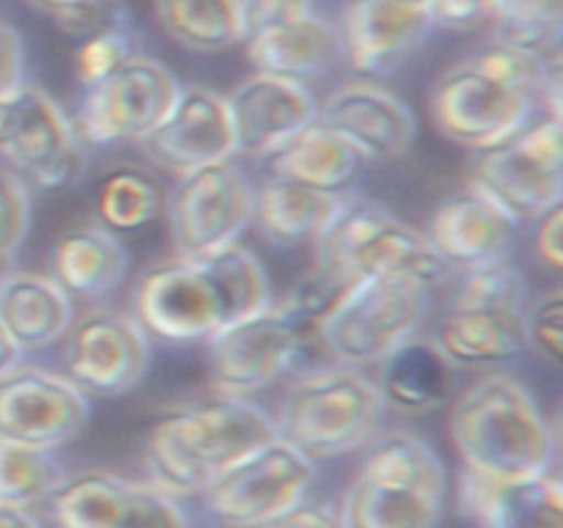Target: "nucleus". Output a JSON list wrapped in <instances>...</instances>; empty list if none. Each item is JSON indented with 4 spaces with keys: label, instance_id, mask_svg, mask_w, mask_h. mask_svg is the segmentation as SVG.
Segmentation results:
<instances>
[{
    "label": "nucleus",
    "instance_id": "34",
    "mask_svg": "<svg viewBox=\"0 0 563 528\" xmlns=\"http://www.w3.org/2000/svg\"><path fill=\"white\" fill-rule=\"evenodd\" d=\"M563 0H498L495 42L539 61H561Z\"/></svg>",
    "mask_w": 563,
    "mask_h": 528
},
{
    "label": "nucleus",
    "instance_id": "4",
    "mask_svg": "<svg viewBox=\"0 0 563 528\" xmlns=\"http://www.w3.org/2000/svg\"><path fill=\"white\" fill-rule=\"evenodd\" d=\"M449 429L465 471L476 476H537L555 462L553 427L509 374H484L467 385L454 402Z\"/></svg>",
    "mask_w": 563,
    "mask_h": 528
},
{
    "label": "nucleus",
    "instance_id": "46",
    "mask_svg": "<svg viewBox=\"0 0 563 528\" xmlns=\"http://www.w3.org/2000/svg\"><path fill=\"white\" fill-rule=\"evenodd\" d=\"M27 3L55 20V16H60V14H69V11H82V9H93V6L119 3V0H27Z\"/></svg>",
    "mask_w": 563,
    "mask_h": 528
},
{
    "label": "nucleus",
    "instance_id": "1",
    "mask_svg": "<svg viewBox=\"0 0 563 528\" xmlns=\"http://www.w3.org/2000/svg\"><path fill=\"white\" fill-rule=\"evenodd\" d=\"M273 302L262 262L240 242L207 256H174L141 278L135 319L163 341H209Z\"/></svg>",
    "mask_w": 563,
    "mask_h": 528
},
{
    "label": "nucleus",
    "instance_id": "6",
    "mask_svg": "<svg viewBox=\"0 0 563 528\" xmlns=\"http://www.w3.org/2000/svg\"><path fill=\"white\" fill-rule=\"evenodd\" d=\"M313 245L317 273L339 286L361 278H401L432 289L449 273L427 234L368 198H344Z\"/></svg>",
    "mask_w": 563,
    "mask_h": 528
},
{
    "label": "nucleus",
    "instance_id": "48",
    "mask_svg": "<svg viewBox=\"0 0 563 528\" xmlns=\"http://www.w3.org/2000/svg\"><path fill=\"white\" fill-rule=\"evenodd\" d=\"M20 355L22 352L16 350L14 341H11L9 336H5V330L0 328V374H5L9 369H14L16 363H20Z\"/></svg>",
    "mask_w": 563,
    "mask_h": 528
},
{
    "label": "nucleus",
    "instance_id": "11",
    "mask_svg": "<svg viewBox=\"0 0 563 528\" xmlns=\"http://www.w3.org/2000/svg\"><path fill=\"white\" fill-rule=\"evenodd\" d=\"M253 204L256 190L231 160L179 176L163 215L174 253L196 258L234 245L253 220Z\"/></svg>",
    "mask_w": 563,
    "mask_h": 528
},
{
    "label": "nucleus",
    "instance_id": "49",
    "mask_svg": "<svg viewBox=\"0 0 563 528\" xmlns=\"http://www.w3.org/2000/svg\"><path fill=\"white\" fill-rule=\"evenodd\" d=\"M390 3L407 6V9H416V11H423V14H427V6H429V0H390Z\"/></svg>",
    "mask_w": 563,
    "mask_h": 528
},
{
    "label": "nucleus",
    "instance_id": "20",
    "mask_svg": "<svg viewBox=\"0 0 563 528\" xmlns=\"http://www.w3.org/2000/svg\"><path fill=\"white\" fill-rule=\"evenodd\" d=\"M242 44L256 72L300 82V86L306 80L328 75L344 61L341 31L319 20L313 11L262 25Z\"/></svg>",
    "mask_w": 563,
    "mask_h": 528
},
{
    "label": "nucleus",
    "instance_id": "38",
    "mask_svg": "<svg viewBox=\"0 0 563 528\" xmlns=\"http://www.w3.org/2000/svg\"><path fill=\"white\" fill-rule=\"evenodd\" d=\"M526 350L537 352L544 363L559 369L563 363V295L550 289L531 300L522 311Z\"/></svg>",
    "mask_w": 563,
    "mask_h": 528
},
{
    "label": "nucleus",
    "instance_id": "30",
    "mask_svg": "<svg viewBox=\"0 0 563 528\" xmlns=\"http://www.w3.org/2000/svg\"><path fill=\"white\" fill-rule=\"evenodd\" d=\"M355 479L372 484H405L423 493L445 495V468L438 451L405 429L374 435L366 443Z\"/></svg>",
    "mask_w": 563,
    "mask_h": 528
},
{
    "label": "nucleus",
    "instance_id": "45",
    "mask_svg": "<svg viewBox=\"0 0 563 528\" xmlns=\"http://www.w3.org/2000/svg\"><path fill=\"white\" fill-rule=\"evenodd\" d=\"M537 256L548 267H563V207H553L539 218L537 226Z\"/></svg>",
    "mask_w": 563,
    "mask_h": 528
},
{
    "label": "nucleus",
    "instance_id": "26",
    "mask_svg": "<svg viewBox=\"0 0 563 528\" xmlns=\"http://www.w3.org/2000/svg\"><path fill=\"white\" fill-rule=\"evenodd\" d=\"M346 196L313 190L289 179H273L256 193L253 223L275 245L295 248L317 242L322 231L333 223Z\"/></svg>",
    "mask_w": 563,
    "mask_h": 528
},
{
    "label": "nucleus",
    "instance_id": "39",
    "mask_svg": "<svg viewBox=\"0 0 563 528\" xmlns=\"http://www.w3.org/2000/svg\"><path fill=\"white\" fill-rule=\"evenodd\" d=\"M31 226V193L22 176L0 168V270L9 267L20 253Z\"/></svg>",
    "mask_w": 563,
    "mask_h": 528
},
{
    "label": "nucleus",
    "instance_id": "40",
    "mask_svg": "<svg viewBox=\"0 0 563 528\" xmlns=\"http://www.w3.org/2000/svg\"><path fill=\"white\" fill-rule=\"evenodd\" d=\"M119 528H190L174 495L152 482L130 484V504Z\"/></svg>",
    "mask_w": 563,
    "mask_h": 528
},
{
    "label": "nucleus",
    "instance_id": "43",
    "mask_svg": "<svg viewBox=\"0 0 563 528\" xmlns=\"http://www.w3.org/2000/svg\"><path fill=\"white\" fill-rule=\"evenodd\" d=\"M25 82V44L11 25L0 22V99Z\"/></svg>",
    "mask_w": 563,
    "mask_h": 528
},
{
    "label": "nucleus",
    "instance_id": "27",
    "mask_svg": "<svg viewBox=\"0 0 563 528\" xmlns=\"http://www.w3.org/2000/svg\"><path fill=\"white\" fill-rule=\"evenodd\" d=\"M49 278L69 297H102L126 273V251L119 237L102 226H77L64 231L53 248Z\"/></svg>",
    "mask_w": 563,
    "mask_h": 528
},
{
    "label": "nucleus",
    "instance_id": "28",
    "mask_svg": "<svg viewBox=\"0 0 563 528\" xmlns=\"http://www.w3.org/2000/svg\"><path fill=\"white\" fill-rule=\"evenodd\" d=\"M357 168H361V157L319 121H311L278 152L269 154L273 176L313 187V190L335 193V196H341L344 187L355 179Z\"/></svg>",
    "mask_w": 563,
    "mask_h": 528
},
{
    "label": "nucleus",
    "instance_id": "32",
    "mask_svg": "<svg viewBox=\"0 0 563 528\" xmlns=\"http://www.w3.org/2000/svg\"><path fill=\"white\" fill-rule=\"evenodd\" d=\"M130 484L102 471L64 476L47 498L49 515L58 528H119L130 504Z\"/></svg>",
    "mask_w": 563,
    "mask_h": 528
},
{
    "label": "nucleus",
    "instance_id": "15",
    "mask_svg": "<svg viewBox=\"0 0 563 528\" xmlns=\"http://www.w3.org/2000/svg\"><path fill=\"white\" fill-rule=\"evenodd\" d=\"M0 157L42 190H66L86 170V146L71 119L47 91L27 82L14 91V127Z\"/></svg>",
    "mask_w": 563,
    "mask_h": 528
},
{
    "label": "nucleus",
    "instance_id": "24",
    "mask_svg": "<svg viewBox=\"0 0 563 528\" xmlns=\"http://www.w3.org/2000/svg\"><path fill=\"white\" fill-rule=\"evenodd\" d=\"M432 341L456 369L498 366L526 352L522 311L449 306Z\"/></svg>",
    "mask_w": 563,
    "mask_h": 528
},
{
    "label": "nucleus",
    "instance_id": "12",
    "mask_svg": "<svg viewBox=\"0 0 563 528\" xmlns=\"http://www.w3.org/2000/svg\"><path fill=\"white\" fill-rule=\"evenodd\" d=\"M181 82L159 61L137 55L97 86L86 88L75 116L82 146L143 143L174 108Z\"/></svg>",
    "mask_w": 563,
    "mask_h": 528
},
{
    "label": "nucleus",
    "instance_id": "18",
    "mask_svg": "<svg viewBox=\"0 0 563 528\" xmlns=\"http://www.w3.org/2000/svg\"><path fill=\"white\" fill-rule=\"evenodd\" d=\"M317 121L361 160H396L416 138L407 105L372 82H350L330 94L317 108Z\"/></svg>",
    "mask_w": 563,
    "mask_h": 528
},
{
    "label": "nucleus",
    "instance_id": "23",
    "mask_svg": "<svg viewBox=\"0 0 563 528\" xmlns=\"http://www.w3.org/2000/svg\"><path fill=\"white\" fill-rule=\"evenodd\" d=\"M71 319V297L49 275L16 270L0 278V328L20 352L64 339Z\"/></svg>",
    "mask_w": 563,
    "mask_h": 528
},
{
    "label": "nucleus",
    "instance_id": "8",
    "mask_svg": "<svg viewBox=\"0 0 563 528\" xmlns=\"http://www.w3.org/2000/svg\"><path fill=\"white\" fill-rule=\"evenodd\" d=\"M476 196L493 204L509 223L539 220L563 198V119L528 121L511 141L478 152L471 170Z\"/></svg>",
    "mask_w": 563,
    "mask_h": 528
},
{
    "label": "nucleus",
    "instance_id": "36",
    "mask_svg": "<svg viewBox=\"0 0 563 528\" xmlns=\"http://www.w3.org/2000/svg\"><path fill=\"white\" fill-rule=\"evenodd\" d=\"M141 55V38L126 20L113 22L91 36L80 38L75 50V75L82 88L108 80L113 72Z\"/></svg>",
    "mask_w": 563,
    "mask_h": 528
},
{
    "label": "nucleus",
    "instance_id": "17",
    "mask_svg": "<svg viewBox=\"0 0 563 528\" xmlns=\"http://www.w3.org/2000/svg\"><path fill=\"white\" fill-rule=\"evenodd\" d=\"M225 108L234 132V154L269 157L317 121L319 105L300 82L253 72L231 88Z\"/></svg>",
    "mask_w": 563,
    "mask_h": 528
},
{
    "label": "nucleus",
    "instance_id": "10",
    "mask_svg": "<svg viewBox=\"0 0 563 528\" xmlns=\"http://www.w3.org/2000/svg\"><path fill=\"white\" fill-rule=\"evenodd\" d=\"M528 91L489 72L476 58L449 66L429 91V116L443 138L487 152L511 141L533 119Z\"/></svg>",
    "mask_w": 563,
    "mask_h": 528
},
{
    "label": "nucleus",
    "instance_id": "29",
    "mask_svg": "<svg viewBox=\"0 0 563 528\" xmlns=\"http://www.w3.org/2000/svg\"><path fill=\"white\" fill-rule=\"evenodd\" d=\"M445 495L405 484H372L352 479L341 498V528H438Z\"/></svg>",
    "mask_w": 563,
    "mask_h": 528
},
{
    "label": "nucleus",
    "instance_id": "35",
    "mask_svg": "<svg viewBox=\"0 0 563 528\" xmlns=\"http://www.w3.org/2000/svg\"><path fill=\"white\" fill-rule=\"evenodd\" d=\"M64 479L53 451L0 440V506L31 509Z\"/></svg>",
    "mask_w": 563,
    "mask_h": 528
},
{
    "label": "nucleus",
    "instance_id": "41",
    "mask_svg": "<svg viewBox=\"0 0 563 528\" xmlns=\"http://www.w3.org/2000/svg\"><path fill=\"white\" fill-rule=\"evenodd\" d=\"M427 20L443 31H476L498 22V0H429Z\"/></svg>",
    "mask_w": 563,
    "mask_h": 528
},
{
    "label": "nucleus",
    "instance_id": "2",
    "mask_svg": "<svg viewBox=\"0 0 563 528\" xmlns=\"http://www.w3.org/2000/svg\"><path fill=\"white\" fill-rule=\"evenodd\" d=\"M273 416L247 396H198L165 413L146 440L152 484L168 495L201 493L218 473L275 438Z\"/></svg>",
    "mask_w": 563,
    "mask_h": 528
},
{
    "label": "nucleus",
    "instance_id": "16",
    "mask_svg": "<svg viewBox=\"0 0 563 528\" xmlns=\"http://www.w3.org/2000/svg\"><path fill=\"white\" fill-rule=\"evenodd\" d=\"M157 168L174 176L234 157V132L223 94L207 86H181L168 119L141 143Z\"/></svg>",
    "mask_w": 563,
    "mask_h": 528
},
{
    "label": "nucleus",
    "instance_id": "9",
    "mask_svg": "<svg viewBox=\"0 0 563 528\" xmlns=\"http://www.w3.org/2000/svg\"><path fill=\"white\" fill-rule=\"evenodd\" d=\"M317 462L275 435L201 490L207 515L223 528H262L306 501Z\"/></svg>",
    "mask_w": 563,
    "mask_h": 528
},
{
    "label": "nucleus",
    "instance_id": "21",
    "mask_svg": "<svg viewBox=\"0 0 563 528\" xmlns=\"http://www.w3.org/2000/svg\"><path fill=\"white\" fill-rule=\"evenodd\" d=\"M460 504L482 528H563V487L553 473L484 479L465 471Z\"/></svg>",
    "mask_w": 563,
    "mask_h": 528
},
{
    "label": "nucleus",
    "instance_id": "14",
    "mask_svg": "<svg viewBox=\"0 0 563 528\" xmlns=\"http://www.w3.org/2000/svg\"><path fill=\"white\" fill-rule=\"evenodd\" d=\"M66 380L82 394L119 396L135 388L148 366V336L135 317L91 308L66 330Z\"/></svg>",
    "mask_w": 563,
    "mask_h": 528
},
{
    "label": "nucleus",
    "instance_id": "19",
    "mask_svg": "<svg viewBox=\"0 0 563 528\" xmlns=\"http://www.w3.org/2000/svg\"><path fill=\"white\" fill-rule=\"evenodd\" d=\"M432 31L427 14L390 0H352L344 14V61L361 75H390Z\"/></svg>",
    "mask_w": 563,
    "mask_h": 528
},
{
    "label": "nucleus",
    "instance_id": "3",
    "mask_svg": "<svg viewBox=\"0 0 563 528\" xmlns=\"http://www.w3.org/2000/svg\"><path fill=\"white\" fill-rule=\"evenodd\" d=\"M344 286L313 270L280 302H269L253 317L240 319L207 341L212 388L231 396H251L284 374L297 372L313 344L319 322Z\"/></svg>",
    "mask_w": 563,
    "mask_h": 528
},
{
    "label": "nucleus",
    "instance_id": "25",
    "mask_svg": "<svg viewBox=\"0 0 563 528\" xmlns=\"http://www.w3.org/2000/svg\"><path fill=\"white\" fill-rule=\"evenodd\" d=\"M377 391L385 407L401 413H429L449 405L456 388V366L434 341L410 339L377 363Z\"/></svg>",
    "mask_w": 563,
    "mask_h": 528
},
{
    "label": "nucleus",
    "instance_id": "31",
    "mask_svg": "<svg viewBox=\"0 0 563 528\" xmlns=\"http://www.w3.org/2000/svg\"><path fill=\"white\" fill-rule=\"evenodd\" d=\"M159 28L192 53H223L245 42L240 0H154Z\"/></svg>",
    "mask_w": 563,
    "mask_h": 528
},
{
    "label": "nucleus",
    "instance_id": "47",
    "mask_svg": "<svg viewBox=\"0 0 563 528\" xmlns=\"http://www.w3.org/2000/svg\"><path fill=\"white\" fill-rule=\"evenodd\" d=\"M0 528H38L27 509H14V506H0Z\"/></svg>",
    "mask_w": 563,
    "mask_h": 528
},
{
    "label": "nucleus",
    "instance_id": "37",
    "mask_svg": "<svg viewBox=\"0 0 563 528\" xmlns=\"http://www.w3.org/2000/svg\"><path fill=\"white\" fill-rule=\"evenodd\" d=\"M454 308H506V311H526L528 284L526 275L504 262L484 264L467 270L465 280L451 297Z\"/></svg>",
    "mask_w": 563,
    "mask_h": 528
},
{
    "label": "nucleus",
    "instance_id": "13",
    "mask_svg": "<svg viewBox=\"0 0 563 528\" xmlns=\"http://www.w3.org/2000/svg\"><path fill=\"white\" fill-rule=\"evenodd\" d=\"M86 424V394L64 374L20 363L0 374V440L55 451Z\"/></svg>",
    "mask_w": 563,
    "mask_h": 528
},
{
    "label": "nucleus",
    "instance_id": "42",
    "mask_svg": "<svg viewBox=\"0 0 563 528\" xmlns=\"http://www.w3.org/2000/svg\"><path fill=\"white\" fill-rule=\"evenodd\" d=\"M313 0H240L242 25H245V38L253 31L269 22L289 20V16H300L311 11Z\"/></svg>",
    "mask_w": 563,
    "mask_h": 528
},
{
    "label": "nucleus",
    "instance_id": "33",
    "mask_svg": "<svg viewBox=\"0 0 563 528\" xmlns=\"http://www.w3.org/2000/svg\"><path fill=\"white\" fill-rule=\"evenodd\" d=\"M168 190L163 182L137 165H119L97 190L99 226L110 234H132L165 215Z\"/></svg>",
    "mask_w": 563,
    "mask_h": 528
},
{
    "label": "nucleus",
    "instance_id": "7",
    "mask_svg": "<svg viewBox=\"0 0 563 528\" xmlns=\"http://www.w3.org/2000/svg\"><path fill=\"white\" fill-rule=\"evenodd\" d=\"M427 314V286L401 278L352 280L319 322V346L341 366H377L388 352L416 339Z\"/></svg>",
    "mask_w": 563,
    "mask_h": 528
},
{
    "label": "nucleus",
    "instance_id": "5",
    "mask_svg": "<svg viewBox=\"0 0 563 528\" xmlns=\"http://www.w3.org/2000/svg\"><path fill=\"white\" fill-rule=\"evenodd\" d=\"M383 413L385 402L374 380L330 363L300 372L286 385L273 424L280 440L317 462L366 446L377 435Z\"/></svg>",
    "mask_w": 563,
    "mask_h": 528
},
{
    "label": "nucleus",
    "instance_id": "22",
    "mask_svg": "<svg viewBox=\"0 0 563 528\" xmlns=\"http://www.w3.org/2000/svg\"><path fill=\"white\" fill-rule=\"evenodd\" d=\"M427 240L445 267L476 270L484 264L504 262L515 242V223L504 218L493 204L473 190L460 193L440 204L432 215Z\"/></svg>",
    "mask_w": 563,
    "mask_h": 528
},
{
    "label": "nucleus",
    "instance_id": "44",
    "mask_svg": "<svg viewBox=\"0 0 563 528\" xmlns=\"http://www.w3.org/2000/svg\"><path fill=\"white\" fill-rule=\"evenodd\" d=\"M262 528H341L339 509L317 501H300Z\"/></svg>",
    "mask_w": 563,
    "mask_h": 528
}]
</instances>
